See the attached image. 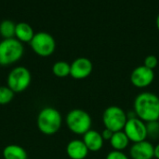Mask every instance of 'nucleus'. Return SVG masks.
<instances>
[{"instance_id": "nucleus-1", "label": "nucleus", "mask_w": 159, "mask_h": 159, "mask_svg": "<svg viewBox=\"0 0 159 159\" xmlns=\"http://www.w3.org/2000/svg\"><path fill=\"white\" fill-rule=\"evenodd\" d=\"M134 112L139 119L145 123L159 119V97L150 92L139 94L134 100Z\"/></svg>"}, {"instance_id": "nucleus-2", "label": "nucleus", "mask_w": 159, "mask_h": 159, "mask_svg": "<svg viewBox=\"0 0 159 159\" xmlns=\"http://www.w3.org/2000/svg\"><path fill=\"white\" fill-rule=\"evenodd\" d=\"M62 123V118L58 110L52 107L42 109L37 115V127L45 135H53L57 133Z\"/></svg>"}, {"instance_id": "nucleus-3", "label": "nucleus", "mask_w": 159, "mask_h": 159, "mask_svg": "<svg viewBox=\"0 0 159 159\" xmlns=\"http://www.w3.org/2000/svg\"><path fill=\"white\" fill-rule=\"evenodd\" d=\"M66 125L70 131L76 135H84L91 129L92 119L89 112L84 110L75 109L68 112Z\"/></svg>"}, {"instance_id": "nucleus-4", "label": "nucleus", "mask_w": 159, "mask_h": 159, "mask_svg": "<svg viewBox=\"0 0 159 159\" xmlns=\"http://www.w3.org/2000/svg\"><path fill=\"white\" fill-rule=\"evenodd\" d=\"M23 55V45L17 38L3 39L0 42V66H9Z\"/></svg>"}, {"instance_id": "nucleus-5", "label": "nucleus", "mask_w": 159, "mask_h": 159, "mask_svg": "<svg viewBox=\"0 0 159 159\" xmlns=\"http://www.w3.org/2000/svg\"><path fill=\"white\" fill-rule=\"evenodd\" d=\"M128 121V115L119 106H109L102 114V122L105 128L113 132L122 131Z\"/></svg>"}, {"instance_id": "nucleus-6", "label": "nucleus", "mask_w": 159, "mask_h": 159, "mask_svg": "<svg viewBox=\"0 0 159 159\" xmlns=\"http://www.w3.org/2000/svg\"><path fill=\"white\" fill-rule=\"evenodd\" d=\"M31 80L32 76L28 68L25 67H17L9 72L7 83L14 93H21L29 87Z\"/></svg>"}, {"instance_id": "nucleus-7", "label": "nucleus", "mask_w": 159, "mask_h": 159, "mask_svg": "<svg viewBox=\"0 0 159 159\" xmlns=\"http://www.w3.org/2000/svg\"><path fill=\"white\" fill-rule=\"evenodd\" d=\"M30 45L34 52L42 57L50 56L56 49L54 37L47 32H38L34 34Z\"/></svg>"}, {"instance_id": "nucleus-8", "label": "nucleus", "mask_w": 159, "mask_h": 159, "mask_svg": "<svg viewBox=\"0 0 159 159\" xmlns=\"http://www.w3.org/2000/svg\"><path fill=\"white\" fill-rule=\"evenodd\" d=\"M123 131L129 138V142H132L133 143L146 141V138L148 137L146 123L138 117L129 118Z\"/></svg>"}, {"instance_id": "nucleus-9", "label": "nucleus", "mask_w": 159, "mask_h": 159, "mask_svg": "<svg viewBox=\"0 0 159 159\" xmlns=\"http://www.w3.org/2000/svg\"><path fill=\"white\" fill-rule=\"evenodd\" d=\"M155 80L154 70L143 66L135 67L130 74V82L137 88H145L153 83Z\"/></svg>"}, {"instance_id": "nucleus-10", "label": "nucleus", "mask_w": 159, "mask_h": 159, "mask_svg": "<svg viewBox=\"0 0 159 159\" xmlns=\"http://www.w3.org/2000/svg\"><path fill=\"white\" fill-rule=\"evenodd\" d=\"M93 70L92 62L86 57H79L71 64L70 76L75 80H83L88 78Z\"/></svg>"}, {"instance_id": "nucleus-11", "label": "nucleus", "mask_w": 159, "mask_h": 159, "mask_svg": "<svg viewBox=\"0 0 159 159\" xmlns=\"http://www.w3.org/2000/svg\"><path fill=\"white\" fill-rule=\"evenodd\" d=\"M155 146L148 141L134 143L129 150L132 159H152L154 157Z\"/></svg>"}, {"instance_id": "nucleus-12", "label": "nucleus", "mask_w": 159, "mask_h": 159, "mask_svg": "<svg viewBox=\"0 0 159 159\" xmlns=\"http://www.w3.org/2000/svg\"><path fill=\"white\" fill-rule=\"evenodd\" d=\"M89 152V149L81 140H73L66 146V154L71 159H85Z\"/></svg>"}, {"instance_id": "nucleus-13", "label": "nucleus", "mask_w": 159, "mask_h": 159, "mask_svg": "<svg viewBox=\"0 0 159 159\" xmlns=\"http://www.w3.org/2000/svg\"><path fill=\"white\" fill-rule=\"evenodd\" d=\"M89 152H99L103 146V138L101 133L96 130L90 129L83 135L82 140Z\"/></svg>"}, {"instance_id": "nucleus-14", "label": "nucleus", "mask_w": 159, "mask_h": 159, "mask_svg": "<svg viewBox=\"0 0 159 159\" xmlns=\"http://www.w3.org/2000/svg\"><path fill=\"white\" fill-rule=\"evenodd\" d=\"M34 36V30L32 26L27 22H19L16 24L15 37L21 43L22 42L30 43Z\"/></svg>"}, {"instance_id": "nucleus-15", "label": "nucleus", "mask_w": 159, "mask_h": 159, "mask_svg": "<svg viewBox=\"0 0 159 159\" xmlns=\"http://www.w3.org/2000/svg\"><path fill=\"white\" fill-rule=\"evenodd\" d=\"M4 159H27V152L20 145L9 144L3 150Z\"/></svg>"}, {"instance_id": "nucleus-16", "label": "nucleus", "mask_w": 159, "mask_h": 159, "mask_svg": "<svg viewBox=\"0 0 159 159\" xmlns=\"http://www.w3.org/2000/svg\"><path fill=\"white\" fill-rule=\"evenodd\" d=\"M129 140L123 130L115 132L112 139L110 140V144L115 151L122 152L129 146Z\"/></svg>"}, {"instance_id": "nucleus-17", "label": "nucleus", "mask_w": 159, "mask_h": 159, "mask_svg": "<svg viewBox=\"0 0 159 159\" xmlns=\"http://www.w3.org/2000/svg\"><path fill=\"white\" fill-rule=\"evenodd\" d=\"M16 23L10 20H4L0 22V35L4 39L13 38L15 37Z\"/></svg>"}, {"instance_id": "nucleus-18", "label": "nucleus", "mask_w": 159, "mask_h": 159, "mask_svg": "<svg viewBox=\"0 0 159 159\" xmlns=\"http://www.w3.org/2000/svg\"><path fill=\"white\" fill-rule=\"evenodd\" d=\"M52 72L58 78H65L71 73V65L65 61H58L53 65Z\"/></svg>"}, {"instance_id": "nucleus-19", "label": "nucleus", "mask_w": 159, "mask_h": 159, "mask_svg": "<svg viewBox=\"0 0 159 159\" xmlns=\"http://www.w3.org/2000/svg\"><path fill=\"white\" fill-rule=\"evenodd\" d=\"M15 93L8 86H0V105L8 104L14 97Z\"/></svg>"}, {"instance_id": "nucleus-20", "label": "nucleus", "mask_w": 159, "mask_h": 159, "mask_svg": "<svg viewBox=\"0 0 159 159\" xmlns=\"http://www.w3.org/2000/svg\"><path fill=\"white\" fill-rule=\"evenodd\" d=\"M157 65H158V59L156 55H153V54L146 56L143 61V66L152 70H154L157 67Z\"/></svg>"}, {"instance_id": "nucleus-21", "label": "nucleus", "mask_w": 159, "mask_h": 159, "mask_svg": "<svg viewBox=\"0 0 159 159\" xmlns=\"http://www.w3.org/2000/svg\"><path fill=\"white\" fill-rule=\"evenodd\" d=\"M146 126H147V132H148V136L153 137V136H157V135H159L158 121L146 123Z\"/></svg>"}, {"instance_id": "nucleus-22", "label": "nucleus", "mask_w": 159, "mask_h": 159, "mask_svg": "<svg viewBox=\"0 0 159 159\" xmlns=\"http://www.w3.org/2000/svg\"><path fill=\"white\" fill-rule=\"evenodd\" d=\"M106 159H129L127 155H125L123 152L121 151H112L110 152L107 157H106Z\"/></svg>"}, {"instance_id": "nucleus-23", "label": "nucleus", "mask_w": 159, "mask_h": 159, "mask_svg": "<svg viewBox=\"0 0 159 159\" xmlns=\"http://www.w3.org/2000/svg\"><path fill=\"white\" fill-rule=\"evenodd\" d=\"M114 133H115V132H113L112 130H110V129H108V128H105L101 134H102V138H103L104 141H109V142H110V140L112 139Z\"/></svg>"}, {"instance_id": "nucleus-24", "label": "nucleus", "mask_w": 159, "mask_h": 159, "mask_svg": "<svg viewBox=\"0 0 159 159\" xmlns=\"http://www.w3.org/2000/svg\"><path fill=\"white\" fill-rule=\"evenodd\" d=\"M154 157L157 159H159V143L155 146V152H154Z\"/></svg>"}, {"instance_id": "nucleus-25", "label": "nucleus", "mask_w": 159, "mask_h": 159, "mask_svg": "<svg viewBox=\"0 0 159 159\" xmlns=\"http://www.w3.org/2000/svg\"><path fill=\"white\" fill-rule=\"evenodd\" d=\"M156 23H157V30L159 31V14L157 17V21H156Z\"/></svg>"}, {"instance_id": "nucleus-26", "label": "nucleus", "mask_w": 159, "mask_h": 159, "mask_svg": "<svg viewBox=\"0 0 159 159\" xmlns=\"http://www.w3.org/2000/svg\"><path fill=\"white\" fill-rule=\"evenodd\" d=\"M158 123H159V119H158Z\"/></svg>"}]
</instances>
